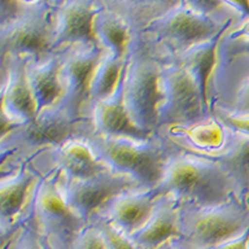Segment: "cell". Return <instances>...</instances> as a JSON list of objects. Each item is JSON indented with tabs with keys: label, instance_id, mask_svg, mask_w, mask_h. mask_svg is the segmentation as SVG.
<instances>
[{
	"label": "cell",
	"instance_id": "cell-1",
	"mask_svg": "<svg viewBox=\"0 0 249 249\" xmlns=\"http://www.w3.org/2000/svg\"><path fill=\"white\" fill-rule=\"evenodd\" d=\"M246 13L244 3L237 1H173L139 37L167 62L184 49L219 39L222 33Z\"/></svg>",
	"mask_w": 249,
	"mask_h": 249
},
{
	"label": "cell",
	"instance_id": "cell-2",
	"mask_svg": "<svg viewBox=\"0 0 249 249\" xmlns=\"http://www.w3.org/2000/svg\"><path fill=\"white\" fill-rule=\"evenodd\" d=\"M152 191L157 196H171L179 203L198 206L224 203L234 198L244 201L241 181L230 167L178 148H173Z\"/></svg>",
	"mask_w": 249,
	"mask_h": 249
},
{
	"label": "cell",
	"instance_id": "cell-3",
	"mask_svg": "<svg viewBox=\"0 0 249 249\" xmlns=\"http://www.w3.org/2000/svg\"><path fill=\"white\" fill-rule=\"evenodd\" d=\"M95 132L89 117H77L56 102L36 113L34 120L1 132V167L28 163L43 151Z\"/></svg>",
	"mask_w": 249,
	"mask_h": 249
},
{
	"label": "cell",
	"instance_id": "cell-4",
	"mask_svg": "<svg viewBox=\"0 0 249 249\" xmlns=\"http://www.w3.org/2000/svg\"><path fill=\"white\" fill-rule=\"evenodd\" d=\"M86 141L105 167L130 176L140 186L151 190L159 183L164 163L175 148L157 133L137 139L93 132Z\"/></svg>",
	"mask_w": 249,
	"mask_h": 249
},
{
	"label": "cell",
	"instance_id": "cell-5",
	"mask_svg": "<svg viewBox=\"0 0 249 249\" xmlns=\"http://www.w3.org/2000/svg\"><path fill=\"white\" fill-rule=\"evenodd\" d=\"M164 61L141 40H135L126 55L120 88L131 124L140 131L155 133L161 100V71Z\"/></svg>",
	"mask_w": 249,
	"mask_h": 249
},
{
	"label": "cell",
	"instance_id": "cell-6",
	"mask_svg": "<svg viewBox=\"0 0 249 249\" xmlns=\"http://www.w3.org/2000/svg\"><path fill=\"white\" fill-rule=\"evenodd\" d=\"M51 1L0 0L1 56H36L51 51Z\"/></svg>",
	"mask_w": 249,
	"mask_h": 249
},
{
	"label": "cell",
	"instance_id": "cell-7",
	"mask_svg": "<svg viewBox=\"0 0 249 249\" xmlns=\"http://www.w3.org/2000/svg\"><path fill=\"white\" fill-rule=\"evenodd\" d=\"M178 237L218 248L249 234V204L239 198L210 206L179 203Z\"/></svg>",
	"mask_w": 249,
	"mask_h": 249
},
{
	"label": "cell",
	"instance_id": "cell-8",
	"mask_svg": "<svg viewBox=\"0 0 249 249\" xmlns=\"http://www.w3.org/2000/svg\"><path fill=\"white\" fill-rule=\"evenodd\" d=\"M160 86L157 130L163 126L193 124L211 113L207 102V79L198 72L178 62H164Z\"/></svg>",
	"mask_w": 249,
	"mask_h": 249
},
{
	"label": "cell",
	"instance_id": "cell-9",
	"mask_svg": "<svg viewBox=\"0 0 249 249\" xmlns=\"http://www.w3.org/2000/svg\"><path fill=\"white\" fill-rule=\"evenodd\" d=\"M21 226L34 231L53 249H71L88 222L69 210L53 179L40 177L31 192Z\"/></svg>",
	"mask_w": 249,
	"mask_h": 249
},
{
	"label": "cell",
	"instance_id": "cell-10",
	"mask_svg": "<svg viewBox=\"0 0 249 249\" xmlns=\"http://www.w3.org/2000/svg\"><path fill=\"white\" fill-rule=\"evenodd\" d=\"M210 111L249 112V51L232 56L214 54L207 79Z\"/></svg>",
	"mask_w": 249,
	"mask_h": 249
},
{
	"label": "cell",
	"instance_id": "cell-11",
	"mask_svg": "<svg viewBox=\"0 0 249 249\" xmlns=\"http://www.w3.org/2000/svg\"><path fill=\"white\" fill-rule=\"evenodd\" d=\"M49 179L54 181L69 210L88 223L112 196L128 188L141 187L130 176L113 172L108 168L85 178L56 176Z\"/></svg>",
	"mask_w": 249,
	"mask_h": 249
},
{
	"label": "cell",
	"instance_id": "cell-12",
	"mask_svg": "<svg viewBox=\"0 0 249 249\" xmlns=\"http://www.w3.org/2000/svg\"><path fill=\"white\" fill-rule=\"evenodd\" d=\"M59 79L61 93L59 104L72 115L85 117L89 101V85L93 69L102 55L96 43H79L60 49Z\"/></svg>",
	"mask_w": 249,
	"mask_h": 249
},
{
	"label": "cell",
	"instance_id": "cell-13",
	"mask_svg": "<svg viewBox=\"0 0 249 249\" xmlns=\"http://www.w3.org/2000/svg\"><path fill=\"white\" fill-rule=\"evenodd\" d=\"M28 163L43 178L56 176L85 178L107 170L96 159L85 137L71 139L57 147L43 151Z\"/></svg>",
	"mask_w": 249,
	"mask_h": 249
},
{
	"label": "cell",
	"instance_id": "cell-14",
	"mask_svg": "<svg viewBox=\"0 0 249 249\" xmlns=\"http://www.w3.org/2000/svg\"><path fill=\"white\" fill-rule=\"evenodd\" d=\"M155 133L175 148L219 161L227 144L230 128L211 112L193 124L163 126Z\"/></svg>",
	"mask_w": 249,
	"mask_h": 249
},
{
	"label": "cell",
	"instance_id": "cell-15",
	"mask_svg": "<svg viewBox=\"0 0 249 249\" xmlns=\"http://www.w3.org/2000/svg\"><path fill=\"white\" fill-rule=\"evenodd\" d=\"M25 61L26 56H1V132L36 116V106L26 80Z\"/></svg>",
	"mask_w": 249,
	"mask_h": 249
},
{
	"label": "cell",
	"instance_id": "cell-16",
	"mask_svg": "<svg viewBox=\"0 0 249 249\" xmlns=\"http://www.w3.org/2000/svg\"><path fill=\"white\" fill-rule=\"evenodd\" d=\"M53 5V45L51 51L79 43H96L93 37V18L100 8L99 0L51 1Z\"/></svg>",
	"mask_w": 249,
	"mask_h": 249
},
{
	"label": "cell",
	"instance_id": "cell-17",
	"mask_svg": "<svg viewBox=\"0 0 249 249\" xmlns=\"http://www.w3.org/2000/svg\"><path fill=\"white\" fill-rule=\"evenodd\" d=\"M40 176L29 163L1 167L0 178V230L6 235L21 226L26 206Z\"/></svg>",
	"mask_w": 249,
	"mask_h": 249
},
{
	"label": "cell",
	"instance_id": "cell-18",
	"mask_svg": "<svg viewBox=\"0 0 249 249\" xmlns=\"http://www.w3.org/2000/svg\"><path fill=\"white\" fill-rule=\"evenodd\" d=\"M156 197L151 188H128L112 196L92 217L101 218L130 237L147 219Z\"/></svg>",
	"mask_w": 249,
	"mask_h": 249
},
{
	"label": "cell",
	"instance_id": "cell-19",
	"mask_svg": "<svg viewBox=\"0 0 249 249\" xmlns=\"http://www.w3.org/2000/svg\"><path fill=\"white\" fill-rule=\"evenodd\" d=\"M178 218L179 202L168 195L157 196L147 219L130 239L139 249H159L168 239L179 235Z\"/></svg>",
	"mask_w": 249,
	"mask_h": 249
},
{
	"label": "cell",
	"instance_id": "cell-20",
	"mask_svg": "<svg viewBox=\"0 0 249 249\" xmlns=\"http://www.w3.org/2000/svg\"><path fill=\"white\" fill-rule=\"evenodd\" d=\"M59 69V51H48L36 56H26V80L36 106V113L59 101L61 93Z\"/></svg>",
	"mask_w": 249,
	"mask_h": 249
},
{
	"label": "cell",
	"instance_id": "cell-21",
	"mask_svg": "<svg viewBox=\"0 0 249 249\" xmlns=\"http://www.w3.org/2000/svg\"><path fill=\"white\" fill-rule=\"evenodd\" d=\"M85 116L92 122L95 133L111 135V136L137 137V139H147L155 135V133H146L137 130L131 124L124 107L120 82L111 96L93 104L86 111Z\"/></svg>",
	"mask_w": 249,
	"mask_h": 249
},
{
	"label": "cell",
	"instance_id": "cell-22",
	"mask_svg": "<svg viewBox=\"0 0 249 249\" xmlns=\"http://www.w3.org/2000/svg\"><path fill=\"white\" fill-rule=\"evenodd\" d=\"M92 31L97 45L117 57H126L139 36L128 28L120 15L104 5L102 1H100V8L93 18Z\"/></svg>",
	"mask_w": 249,
	"mask_h": 249
},
{
	"label": "cell",
	"instance_id": "cell-23",
	"mask_svg": "<svg viewBox=\"0 0 249 249\" xmlns=\"http://www.w3.org/2000/svg\"><path fill=\"white\" fill-rule=\"evenodd\" d=\"M124 62L126 57H117L108 51L102 50L101 57L91 75L90 85H89V101L84 116L93 104L107 99L115 92L121 80Z\"/></svg>",
	"mask_w": 249,
	"mask_h": 249
},
{
	"label": "cell",
	"instance_id": "cell-24",
	"mask_svg": "<svg viewBox=\"0 0 249 249\" xmlns=\"http://www.w3.org/2000/svg\"><path fill=\"white\" fill-rule=\"evenodd\" d=\"M104 5L120 15L128 28L136 35H140L150 25L153 19L164 13L172 5L170 0H156V1H140V0H110L102 1Z\"/></svg>",
	"mask_w": 249,
	"mask_h": 249
},
{
	"label": "cell",
	"instance_id": "cell-25",
	"mask_svg": "<svg viewBox=\"0 0 249 249\" xmlns=\"http://www.w3.org/2000/svg\"><path fill=\"white\" fill-rule=\"evenodd\" d=\"M71 249H128L126 238L112 224L92 217L77 234Z\"/></svg>",
	"mask_w": 249,
	"mask_h": 249
},
{
	"label": "cell",
	"instance_id": "cell-26",
	"mask_svg": "<svg viewBox=\"0 0 249 249\" xmlns=\"http://www.w3.org/2000/svg\"><path fill=\"white\" fill-rule=\"evenodd\" d=\"M1 249H44L40 237L29 227L21 226L13 234L1 239Z\"/></svg>",
	"mask_w": 249,
	"mask_h": 249
},
{
	"label": "cell",
	"instance_id": "cell-27",
	"mask_svg": "<svg viewBox=\"0 0 249 249\" xmlns=\"http://www.w3.org/2000/svg\"><path fill=\"white\" fill-rule=\"evenodd\" d=\"M40 241H41V244H43V248H44V249H53V248H51V247H50V244H49L48 242H46L45 239H44V238L40 237Z\"/></svg>",
	"mask_w": 249,
	"mask_h": 249
},
{
	"label": "cell",
	"instance_id": "cell-28",
	"mask_svg": "<svg viewBox=\"0 0 249 249\" xmlns=\"http://www.w3.org/2000/svg\"><path fill=\"white\" fill-rule=\"evenodd\" d=\"M159 249H160V248H159Z\"/></svg>",
	"mask_w": 249,
	"mask_h": 249
}]
</instances>
